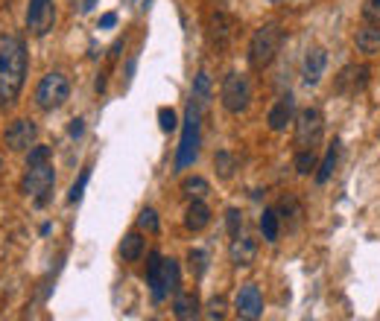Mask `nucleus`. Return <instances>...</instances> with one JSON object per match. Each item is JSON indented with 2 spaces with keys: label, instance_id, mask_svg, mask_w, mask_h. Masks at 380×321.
<instances>
[{
  "label": "nucleus",
  "instance_id": "nucleus-1",
  "mask_svg": "<svg viewBox=\"0 0 380 321\" xmlns=\"http://www.w3.org/2000/svg\"><path fill=\"white\" fill-rule=\"evenodd\" d=\"M26 76V47L21 36H0V106L18 100Z\"/></svg>",
  "mask_w": 380,
  "mask_h": 321
},
{
  "label": "nucleus",
  "instance_id": "nucleus-2",
  "mask_svg": "<svg viewBox=\"0 0 380 321\" xmlns=\"http://www.w3.org/2000/svg\"><path fill=\"white\" fill-rule=\"evenodd\" d=\"M281 44H284V29L278 24H264L255 36H251V44H249V64L255 71H264L275 61V56L281 53Z\"/></svg>",
  "mask_w": 380,
  "mask_h": 321
},
{
  "label": "nucleus",
  "instance_id": "nucleus-3",
  "mask_svg": "<svg viewBox=\"0 0 380 321\" xmlns=\"http://www.w3.org/2000/svg\"><path fill=\"white\" fill-rule=\"evenodd\" d=\"M199 111L202 106L190 100L187 114H184V128H181V143L176 152V170H187L199 155Z\"/></svg>",
  "mask_w": 380,
  "mask_h": 321
},
{
  "label": "nucleus",
  "instance_id": "nucleus-4",
  "mask_svg": "<svg viewBox=\"0 0 380 321\" xmlns=\"http://www.w3.org/2000/svg\"><path fill=\"white\" fill-rule=\"evenodd\" d=\"M68 96H71V82H68V76L65 73H47L41 82H39V88H36V103H39V108L41 111H56V108H61L68 103Z\"/></svg>",
  "mask_w": 380,
  "mask_h": 321
},
{
  "label": "nucleus",
  "instance_id": "nucleus-5",
  "mask_svg": "<svg viewBox=\"0 0 380 321\" xmlns=\"http://www.w3.org/2000/svg\"><path fill=\"white\" fill-rule=\"evenodd\" d=\"M219 100H223L226 111L231 114H240L249 108V100H251V88H249V79L243 73H229L223 79V88H219Z\"/></svg>",
  "mask_w": 380,
  "mask_h": 321
},
{
  "label": "nucleus",
  "instance_id": "nucleus-6",
  "mask_svg": "<svg viewBox=\"0 0 380 321\" xmlns=\"http://www.w3.org/2000/svg\"><path fill=\"white\" fill-rule=\"evenodd\" d=\"M322 111L319 108H304L296 117V146L299 149H313L322 138Z\"/></svg>",
  "mask_w": 380,
  "mask_h": 321
},
{
  "label": "nucleus",
  "instance_id": "nucleus-7",
  "mask_svg": "<svg viewBox=\"0 0 380 321\" xmlns=\"http://www.w3.org/2000/svg\"><path fill=\"white\" fill-rule=\"evenodd\" d=\"M56 184V173L47 164H39V167H26V175L21 178V193H26V196H44V193H50Z\"/></svg>",
  "mask_w": 380,
  "mask_h": 321
},
{
  "label": "nucleus",
  "instance_id": "nucleus-8",
  "mask_svg": "<svg viewBox=\"0 0 380 321\" xmlns=\"http://www.w3.org/2000/svg\"><path fill=\"white\" fill-rule=\"evenodd\" d=\"M234 307H237V315H240V318H246V321L261 318V315H264V295H261V289H258L255 283L240 286Z\"/></svg>",
  "mask_w": 380,
  "mask_h": 321
},
{
  "label": "nucleus",
  "instance_id": "nucleus-9",
  "mask_svg": "<svg viewBox=\"0 0 380 321\" xmlns=\"http://www.w3.org/2000/svg\"><path fill=\"white\" fill-rule=\"evenodd\" d=\"M36 135H39L36 123H33V120H26V117H21V120H15V123L6 128V146H9L12 152L29 149V146L36 143Z\"/></svg>",
  "mask_w": 380,
  "mask_h": 321
},
{
  "label": "nucleus",
  "instance_id": "nucleus-10",
  "mask_svg": "<svg viewBox=\"0 0 380 321\" xmlns=\"http://www.w3.org/2000/svg\"><path fill=\"white\" fill-rule=\"evenodd\" d=\"M366 82H369V68L366 64H348V68H342L339 71V76H336V93H357V91H363L366 88Z\"/></svg>",
  "mask_w": 380,
  "mask_h": 321
},
{
  "label": "nucleus",
  "instance_id": "nucleus-11",
  "mask_svg": "<svg viewBox=\"0 0 380 321\" xmlns=\"http://www.w3.org/2000/svg\"><path fill=\"white\" fill-rule=\"evenodd\" d=\"M146 277H149V289H152V301L161 304L167 298V289H164V257L161 254H149Z\"/></svg>",
  "mask_w": 380,
  "mask_h": 321
},
{
  "label": "nucleus",
  "instance_id": "nucleus-12",
  "mask_svg": "<svg viewBox=\"0 0 380 321\" xmlns=\"http://www.w3.org/2000/svg\"><path fill=\"white\" fill-rule=\"evenodd\" d=\"M293 114H296V103H293V96L287 93V96H281V100L272 106L266 123H269L272 132H284V128H287V123H293Z\"/></svg>",
  "mask_w": 380,
  "mask_h": 321
},
{
  "label": "nucleus",
  "instance_id": "nucleus-13",
  "mask_svg": "<svg viewBox=\"0 0 380 321\" xmlns=\"http://www.w3.org/2000/svg\"><path fill=\"white\" fill-rule=\"evenodd\" d=\"M234 29H237V21L231 15H223V12H216L211 18V41L216 47H226L231 39H234Z\"/></svg>",
  "mask_w": 380,
  "mask_h": 321
},
{
  "label": "nucleus",
  "instance_id": "nucleus-14",
  "mask_svg": "<svg viewBox=\"0 0 380 321\" xmlns=\"http://www.w3.org/2000/svg\"><path fill=\"white\" fill-rule=\"evenodd\" d=\"M255 254H258V243L249 240V237H234L231 240V263L237 269H246L255 263Z\"/></svg>",
  "mask_w": 380,
  "mask_h": 321
},
{
  "label": "nucleus",
  "instance_id": "nucleus-15",
  "mask_svg": "<svg viewBox=\"0 0 380 321\" xmlns=\"http://www.w3.org/2000/svg\"><path fill=\"white\" fill-rule=\"evenodd\" d=\"M354 44L363 56H374L380 50V24H371L366 21L360 29H357V36H354Z\"/></svg>",
  "mask_w": 380,
  "mask_h": 321
},
{
  "label": "nucleus",
  "instance_id": "nucleus-16",
  "mask_svg": "<svg viewBox=\"0 0 380 321\" xmlns=\"http://www.w3.org/2000/svg\"><path fill=\"white\" fill-rule=\"evenodd\" d=\"M325 64H328V53H325L322 47L307 50V56H304V82H307V85H316V82H319L322 73H325Z\"/></svg>",
  "mask_w": 380,
  "mask_h": 321
},
{
  "label": "nucleus",
  "instance_id": "nucleus-17",
  "mask_svg": "<svg viewBox=\"0 0 380 321\" xmlns=\"http://www.w3.org/2000/svg\"><path fill=\"white\" fill-rule=\"evenodd\" d=\"M173 315L176 318H181V321H187V318H196L199 315V298H196V292H176V298H173Z\"/></svg>",
  "mask_w": 380,
  "mask_h": 321
},
{
  "label": "nucleus",
  "instance_id": "nucleus-18",
  "mask_svg": "<svg viewBox=\"0 0 380 321\" xmlns=\"http://www.w3.org/2000/svg\"><path fill=\"white\" fill-rule=\"evenodd\" d=\"M208 222H211V210H208V205H205L202 199H190L187 213H184V225H187L190 231H202Z\"/></svg>",
  "mask_w": 380,
  "mask_h": 321
},
{
  "label": "nucleus",
  "instance_id": "nucleus-19",
  "mask_svg": "<svg viewBox=\"0 0 380 321\" xmlns=\"http://www.w3.org/2000/svg\"><path fill=\"white\" fill-rule=\"evenodd\" d=\"M141 254H144V237L138 231H129V234L123 237V243H120V257H123L126 263H138Z\"/></svg>",
  "mask_w": 380,
  "mask_h": 321
},
{
  "label": "nucleus",
  "instance_id": "nucleus-20",
  "mask_svg": "<svg viewBox=\"0 0 380 321\" xmlns=\"http://www.w3.org/2000/svg\"><path fill=\"white\" fill-rule=\"evenodd\" d=\"M336 160H339V141H334V143L328 146V152H325V158H322V164L316 167V184H328V178H331L334 170H336Z\"/></svg>",
  "mask_w": 380,
  "mask_h": 321
},
{
  "label": "nucleus",
  "instance_id": "nucleus-21",
  "mask_svg": "<svg viewBox=\"0 0 380 321\" xmlns=\"http://www.w3.org/2000/svg\"><path fill=\"white\" fill-rule=\"evenodd\" d=\"M261 231H264V240L266 243H275L278 234H281V213L275 208H266L264 216H261Z\"/></svg>",
  "mask_w": 380,
  "mask_h": 321
},
{
  "label": "nucleus",
  "instance_id": "nucleus-22",
  "mask_svg": "<svg viewBox=\"0 0 380 321\" xmlns=\"http://www.w3.org/2000/svg\"><path fill=\"white\" fill-rule=\"evenodd\" d=\"M208 181L202 178V175H194V178H184L181 181V193H184V196L187 199H205L208 196Z\"/></svg>",
  "mask_w": 380,
  "mask_h": 321
},
{
  "label": "nucleus",
  "instance_id": "nucleus-23",
  "mask_svg": "<svg viewBox=\"0 0 380 321\" xmlns=\"http://www.w3.org/2000/svg\"><path fill=\"white\" fill-rule=\"evenodd\" d=\"M194 103H199V106L211 103V76L205 71L196 73V79H194Z\"/></svg>",
  "mask_w": 380,
  "mask_h": 321
},
{
  "label": "nucleus",
  "instance_id": "nucleus-24",
  "mask_svg": "<svg viewBox=\"0 0 380 321\" xmlns=\"http://www.w3.org/2000/svg\"><path fill=\"white\" fill-rule=\"evenodd\" d=\"M316 167H319V160H316V149H299V155H296V173L299 175H310Z\"/></svg>",
  "mask_w": 380,
  "mask_h": 321
},
{
  "label": "nucleus",
  "instance_id": "nucleus-25",
  "mask_svg": "<svg viewBox=\"0 0 380 321\" xmlns=\"http://www.w3.org/2000/svg\"><path fill=\"white\" fill-rule=\"evenodd\" d=\"M214 167H216V173H219V178H231V173H234V167H237V160H234V155L231 152H216L214 155Z\"/></svg>",
  "mask_w": 380,
  "mask_h": 321
},
{
  "label": "nucleus",
  "instance_id": "nucleus-26",
  "mask_svg": "<svg viewBox=\"0 0 380 321\" xmlns=\"http://www.w3.org/2000/svg\"><path fill=\"white\" fill-rule=\"evenodd\" d=\"M187 269H190V275H194V277H202L205 269H208V254L202 248H194V251L187 254Z\"/></svg>",
  "mask_w": 380,
  "mask_h": 321
},
{
  "label": "nucleus",
  "instance_id": "nucleus-27",
  "mask_svg": "<svg viewBox=\"0 0 380 321\" xmlns=\"http://www.w3.org/2000/svg\"><path fill=\"white\" fill-rule=\"evenodd\" d=\"M278 213H284V222L287 219H293V228L299 225V219H301V205L293 199V196H287V199H281V208H278Z\"/></svg>",
  "mask_w": 380,
  "mask_h": 321
},
{
  "label": "nucleus",
  "instance_id": "nucleus-28",
  "mask_svg": "<svg viewBox=\"0 0 380 321\" xmlns=\"http://www.w3.org/2000/svg\"><path fill=\"white\" fill-rule=\"evenodd\" d=\"M164 289H167V295L179 292V263L176 260H164Z\"/></svg>",
  "mask_w": 380,
  "mask_h": 321
},
{
  "label": "nucleus",
  "instance_id": "nucleus-29",
  "mask_svg": "<svg viewBox=\"0 0 380 321\" xmlns=\"http://www.w3.org/2000/svg\"><path fill=\"white\" fill-rule=\"evenodd\" d=\"M226 228H229V237H240V228H243V213L237 208H229L226 210Z\"/></svg>",
  "mask_w": 380,
  "mask_h": 321
},
{
  "label": "nucleus",
  "instance_id": "nucleus-30",
  "mask_svg": "<svg viewBox=\"0 0 380 321\" xmlns=\"http://www.w3.org/2000/svg\"><path fill=\"white\" fill-rule=\"evenodd\" d=\"M158 126H161V132H176V126H179V120H176V111L173 108H158Z\"/></svg>",
  "mask_w": 380,
  "mask_h": 321
},
{
  "label": "nucleus",
  "instance_id": "nucleus-31",
  "mask_svg": "<svg viewBox=\"0 0 380 321\" xmlns=\"http://www.w3.org/2000/svg\"><path fill=\"white\" fill-rule=\"evenodd\" d=\"M50 160V146H33L26 155V167H39V164H47Z\"/></svg>",
  "mask_w": 380,
  "mask_h": 321
},
{
  "label": "nucleus",
  "instance_id": "nucleus-32",
  "mask_svg": "<svg viewBox=\"0 0 380 321\" xmlns=\"http://www.w3.org/2000/svg\"><path fill=\"white\" fill-rule=\"evenodd\" d=\"M138 225H141V228H146L149 234H158V213L152 208H144L141 216H138Z\"/></svg>",
  "mask_w": 380,
  "mask_h": 321
},
{
  "label": "nucleus",
  "instance_id": "nucleus-33",
  "mask_svg": "<svg viewBox=\"0 0 380 321\" xmlns=\"http://www.w3.org/2000/svg\"><path fill=\"white\" fill-rule=\"evenodd\" d=\"M88 178H91V170H82V175H79V181H76L74 187H71V196H68V199H71L74 205H76V202L82 199V193H85V184H88Z\"/></svg>",
  "mask_w": 380,
  "mask_h": 321
},
{
  "label": "nucleus",
  "instance_id": "nucleus-34",
  "mask_svg": "<svg viewBox=\"0 0 380 321\" xmlns=\"http://www.w3.org/2000/svg\"><path fill=\"white\" fill-rule=\"evenodd\" d=\"M363 18L371 24H380V0H366L363 6Z\"/></svg>",
  "mask_w": 380,
  "mask_h": 321
},
{
  "label": "nucleus",
  "instance_id": "nucleus-35",
  "mask_svg": "<svg viewBox=\"0 0 380 321\" xmlns=\"http://www.w3.org/2000/svg\"><path fill=\"white\" fill-rule=\"evenodd\" d=\"M53 4V0H29V9H26V21H36L47 6Z\"/></svg>",
  "mask_w": 380,
  "mask_h": 321
},
{
  "label": "nucleus",
  "instance_id": "nucleus-36",
  "mask_svg": "<svg viewBox=\"0 0 380 321\" xmlns=\"http://www.w3.org/2000/svg\"><path fill=\"white\" fill-rule=\"evenodd\" d=\"M208 318H226V298H214L211 304H208V312H205Z\"/></svg>",
  "mask_w": 380,
  "mask_h": 321
},
{
  "label": "nucleus",
  "instance_id": "nucleus-37",
  "mask_svg": "<svg viewBox=\"0 0 380 321\" xmlns=\"http://www.w3.org/2000/svg\"><path fill=\"white\" fill-rule=\"evenodd\" d=\"M97 4H100V0H71V9H74L76 15H88Z\"/></svg>",
  "mask_w": 380,
  "mask_h": 321
},
{
  "label": "nucleus",
  "instance_id": "nucleus-38",
  "mask_svg": "<svg viewBox=\"0 0 380 321\" xmlns=\"http://www.w3.org/2000/svg\"><path fill=\"white\" fill-rule=\"evenodd\" d=\"M114 24H117V15H114V12H106V15L100 18V26H103V29H111Z\"/></svg>",
  "mask_w": 380,
  "mask_h": 321
},
{
  "label": "nucleus",
  "instance_id": "nucleus-39",
  "mask_svg": "<svg viewBox=\"0 0 380 321\" xmlns=\"http://www.w3.org/2000/svg\"><path fill=\"white\" fill-rule=\"evenodd\" d=\"M82 128H85L82 120H74V123H71V138H79V135H82Z\"/></svg>",
  "mask_w": 380,
  "mask_h": 321
}]
</instances>
